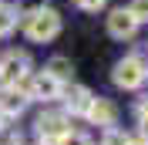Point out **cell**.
<instances>
[{
	"mask_svg": "<svg viewBox=\"0 0 148 145\" xmlns=\"http://www.w3.org/2000/svg\"><path fill=\"white\" fill-rule=\"evenodd\" d=\"M24 34L34 41V44H47L61 34V14L54 7H34L24 17Z\"/></svg>",
	"mask_w": 148,
	"mask_h": 145,
	"instance_id": "cell-1",
	"label": "cell"
},
{
	"mask_svg": "<svg viewBox=\"0 0 148 145\" xmlns=\"http://www.w3.org/2000/svg\"><path fill=\"white\" fill-rule=\"evenodd\" d=\"M111 81L118 84L121 91H138L141 84L148 81V61L138 57V54L121 57V61L114 64V71H111Z\"/></svg>",
	"mask_w": 148,
	"mask_h": 145,
	"instance_id": "cell-2",
	"label": "cell"
},
{
	"mask_svg": "<svg viewBox=\"0 0 148 145\" xmlns=\"http://www.w3.org/2000/svg\"><path fill=\"white\" fill-rule=\"evenodd\" d=\"M61 91H64V84L57 81L51 71H37L34 78L27 81V91H24V95H27L30 101H57Z\"/></svg>",
	"mask_w": 148,
	"mask_h": 145,
	"instance_id": "cell-3",
	"label": "cell"
},
{
	"mask_svg": "<svg viewBox=\"0 0 148 145\" xmlns=\"http://www.w3.org/2000/svg\"><path fill=\"white\" fill-rule=\"evenodd\" d=\"M30 71V57L24 51H10L3 61H0V84H7V88H17Z\"/></svg>",
	"mask_w": 148,
	"mask_h": 145,
	"instance_id": "cell-4",
	"label": "cell"
},
{
	"mask_svg": "<svg viewBox=\"0 0 148 145\" xmlns=\"http://www.w3.org/2000/svg\"><path fill=\"white\" fill-rule=\"evenodd\" d=\"M67 132H71V125H67V115H61V111H44V115L37 118V135H40L44 145L61 142Z\"/></svg>",
	"mask_w": 148,
	"mask_h": 145,
	"instance_id": "cell-5",
	"label": "cell"
},
{
	"mask_svg": "<svg viewBox=\"0 0 148 145\" xmlns=\"http://www.w3.org/2000/svg\"><path fill=\"white\" fill-rule=\"evenodd\" d=\"M138 20H135V14H131L128 7H114L108 14V34L114 37V41H131V37L138 34Z\"/></svg>",
	"mask_w": 148,
	"mask_h": 145,
	"instance_id": "cell-6",
	"label": "cell"
},
{
	"mask_svg": "<svg viewBox=\"0 0 148 145\" xmlns=\"http://www.w3.org/2000/svg\"><path fill=\"white\" fill-rule=\"evenodd\" d=\"M61 98H64V108L71 115H88V108H91V101H94V91L84 88V84H67L61 91Z\"/></svg>",
	"mask_w": 148,
	"mask_h": 145,
	"instance_id": "cell-7",
	"label": "cell"
},
{
	"mask_svg": "<svg viewBox=\"0 0 148 145\" xmlns=\"http://www.w3.org/2000/svg\"><path fill=\"white\" fill-rule=\"evenodd\" d=\"M84 118H88L91 125H98V128H114L118 125V108H114L108 98H94Z\"/></svg>",
	"mask_w": 148,
	"mask_h": 145,
	"instance_id": "cell-8",
	"label": "cell"
},
{
	"mask_svg": "<svg viewBox=\"0 0 148 145\" xmlns=\"http://www.w3.org/2000/svg\"><path fill=\"white\" fill-rule=\"evenodd\" d=\"M27 95L24 91H17V88H7L3 95H0V115L3 118H17V115H24V108H27Z\"/></svg>",
	"mask_w": 148,
	"mask_h": 145,
	"instance_id": "cell-9",
	"label": "cell"
},
{
	"mask_svg": "<svg viewBox=\"0 0 148 145\" xmlns=\"http://www.w3.org/2000/svg\"><path fill=\"white\" fill-rule=\"evenodd\" d=\"M47 71L54 74L61 84H71V78H74V64H71V57L57 54V57H51V61H47Z\"/></svg>",
	"mask_w": 148,
	"mask_h": 145,
	"instance_id": "cell-10",
	"label": "cell"
},
{
	"mask_svg": "<svg viewBox=\"0 0 148 145\" xmlns=\"http://www.w3.org/2000/svg\"><path fill=\"white\" fill-rule=\"evenodd\" d=\"M17 7H10V3H0V37L3 34H10V30L17 27Z\"/></svg>",
	"mask_w": 148,
	"mask_h": 145,
	"instance_id": "cell-11",
	"label": "cell"
},
{
	"mask_svg": "<svg viewBox=\"0 0 148 145\" xmlns=\"http://www.w3.org/2000/svg\"><path fill=\"white\" fill-rule=\"evenodd\" d=\"M101 145H135V138H131L125 128H104Z\"/></svg>",
	"mask_w": 148,
	"mask_h": 145,
	"instance_id": "cell-12",
	"label": "cell"
},
{
	"mask_svg": "<svg viewBox=\"0 0 148 145\" xmlns=\"http://www.w3.org/2000/svg\"><path fill=\"white\" fill-rule=\"evenodd\" d=\"M57 145H94V142H91V135H84V132H74V128H71Z\"/></svg>",
	"mask_w": 148,
	"mask_h": 145,
	"instance_id": "cell-13",
	"label": "cell"
},
{
	"mask_svg": "<svg viewBox=\"0 0 148 145\" xmlns=\"http://www.w3.org/2000/svg\"><path fill=\"white\" fill-rule=\"evenodd\" d=\"M128 10L135 14V20H138V24H148V0H131Z\"/></svg>",
	"mask_w": 148,
	"mask_h": 145,
	"instance_id": "cell-14",
	"label": "cell"
},
{
	"mask_svg": "<svg viewBox=\"0 0 148 145\" xmlns=\"http://www.w3.org/2000/svg\"><path fill=\"white\" fill-rule=\"evenodd\" d=\"M138 135H141V142L148 145V105L138 108Z\"/></svg>",
	"mask_w": 148,
	"mask_h": 145,
	"instance_id": "cell-15",
	"label": "cell"
},
{
	"mask_svg": "<svg viewBox=\"0 0 148 145\" xmlns=\"http://www.w3.org/2000/svg\"><path fill=\"white\" fill-rule=\"evenodd\" d=\"M74 3H77L81 10H88V14H98V10L108 3V0H74Z\"/></svg>",
	"mask_w": 148,
	"mask_h": 145,
	"instance_id": "cell-16",
	"label": "cell"
},
{
	"mask_svg": "<svg viewBox=\"0 0 148 145\" xmlns=\"http://www.w3.org/2000/svg\"><path fill=\"white\" fill-rule=\"evenodd\" d=\"M40 145H44V142H40Z\"/></svg>",
	"mask_w": 148,
	"mask_h": 145,
	"instance_id": "cell-17",
	"label": "cell"
}]
</instances>
